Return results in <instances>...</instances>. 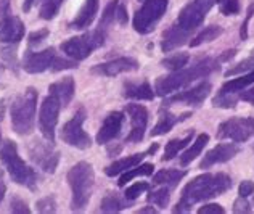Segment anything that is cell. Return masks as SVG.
Wrapping results in <instances>:
<instances>
[{"label":"cell","instance_id":"cell-1","mask_svg":"<svg viewBox=\"0 0 254 214\" xmlns=\"http://www.w3.org/2000/svg\"><path fill=\"white\" fill-rule=\"evenodd\" d=\"M232 177L225 172L217 174H201L189 182L182 190L179 203L174 208V213H187L191 210V206L196 203L206 202V200L216 198L219 195H224L227 190L232 189Z\"/></svg>","mask_w":254,"mask_h":214},{"label":"cell","instance_id":"cell-2","mask_svg":"<svg viewBox=\"0 0 254 214\" xmlns=\"http://www.w3.org/2000/svg\"><path fill=\"white\" fill-rule=\"evenodd\" d=\"M219 60L214 58H204L201 62L195 63L190 68H182L179 71L171 72L169 76H163L156 79L155 82V93H158L159 97H168L172 95L174 92L182 90L185 87H189L191 82L198 81L201 77H208L211 72L219 70Z\"/></svg>","mask_w":254,"mask_h":214},{"label":"cell","instance_id":"cell-3","mask_svg":"<svg viewBox=\"0 0 254 214\" xmlns=\"http://www.w3.org/2000/svg\"><path fill=\"white\" fill-rule=\"evenodd\" d=\"M68 184L71 187V210L81 213L89 205L95 185V172L90 163L79 161L68 171Z\"/></svg>","mask_w":254,"mask_h":214},{"label":"cell","instance_id":"cell-4","mask_svg":"<svg viewBox=\"0 0 254 214\" xmlns=\"http://www.w3.org/2000/svg\"><path fill=\"white\" fill-rule=\"evenodd\" d=\"M39 92L34 87H28L23 93L13 100L10 108L11 128L18 136H29L36 128V110H37Z\"/></svg>","mask_w":254,"mask_h":214},{"label":"cell","instance_id":"cell-5","mask_svg":"<svg viewBox=\"0 0 254 214\" xmlns=\"http://www.w3.org/2000/svg\"><path fill=\"white\" fill-rule=\"evenodd\" d=\"M0 161H2L3 168L8 172L13 182L28 187L31 190H34L37 187V174L19 156L15 142H11V140L2 142V145H0Z\"/></svg>","mask_w":254,"mask_h":214},{"label":"cell","instance_id":"cell-6","mask_svg":"<svg viewBox=\"0 0 254 214\" xmlns=\"http://www.w3.org/2000/svg\"><path fill=\"white\" fill-rule=\"evenodd\" d=\"M23 68L29 74H41L44 71H64L77 68V62L74 60H64L57 55L53 47L45 49L42 52L28 50L23 58Z\"/></svg>","mask_w":254,"mask_h":214},{"label":"cell","instance_id":"cell-7","mask_svg":"<svg viewBox=\"0 0 254 214\" xmlns=\"http://www.w3.org/2000/svg\"><path fill=\"white\" fill-rule=\"evenodd\" d=\"M106 32L102 29H93L90 32H85L82 36L71 37L68 41H64L60 49L66 57H69L74 62H82V60L89 58L93 50L100 49L105 44Z\"/></svg>","mask_w":254,"mask_h":214},{"label":"cell","instance_id":"cell-8","mask_svg":"<svg viewBox=\"0 0 254 214\" xmlns=\"http://www.w3.org/2000/svg\"><path fill=\"white\" fill-rule=\"evenodd\" d=\"M168 6L169 0H145L133 16V29L138 34H150L156 28L159 19L164 16Z\"/></svg>","mask_w":254,"mask_h":214},{"label":"cell","instance_id":"cell-9","mask_svg":"<svg viewBox=\"0 0 254 214\" xmlns=\"http://www.w3.org/2000/svg\"><path fill=\"white\" fill-rule=\"evenodd\" d=\"M216 2L217 0H190L179 13V18L174 24H177L180 29L191 36V32L203 24L204 18L208 16L209 10Z\"/></svg>","mask_w":254,"mask_h":214},{"label":"cell","instance_id":"cell-10","mask_svg":"<svg viewBox=\"0 0 254 214\" xmlns=\"http://www.w3.org/2000/svg\"><path fill=\"white\" fill-rule=\"evenodd\" d=\"M85 110L79 108L74 116L69 121H66L63 124V129L60 132V137L64 143H68L71 146H76L79 150H87L92 146V139L90 136L82 129V124L85 121Z\"/></svg>","mask_w":254,"mask_h":214},{"label":"cell","instance_id":"cell-11","mask_svg":"<svg viewBox=\"0 0 254 214\" xmlns=\"http://www.w3.org/2000/svg\"><path fill=\"white\" fill-rule=\"evenodd\" d=\"M254 136V118H230L219 126L216 137L219 140H232L243 143Z\"/></svg>","mask_w":254,"mask_h":214},{"label":"cell","instance_id":"cell-12","mask_svg":"<svg viewBox=\"0 0 254 214\" xmlns=\"http://www.w3.org/2000/svg\"><path fill=\"white\" fill-rule=\"evenodd\" d=\"M28 153L32 163L39 166L42 171L49 174H53L57 171L60 163V151L55 150L53 142H49L47 139L45 142L44 140H32L28 146Z\"/></svg>","mask_w":254,"mask_h":214},{"label":"cell","instance_id":"cell-13","mask_svg":"<svg viewBox=\"0 0 254 214\" xmlns=\"http://www.w3.org/2000/svg\"><path fill=\"white\" fill-rule=\"evenodd\" d=\"M62 108V103L49 93L44 98L41 110H39V129H41L44 139H47L49 142H55V131Z\"/></svg>","mask_w":254,"mask_h":214},{"label":"cell","instance_id":"cell-14","mask_svg":"<svg viewBox=\"0 0 254 214\" xmlns=\"http://www.w3.org/2000/svg\"><path fill=\"white\" fill-rule=\"evenodd\" d=\"M211 90H212L211 82L203 81L196 84L195 87H191V89L182 90L176 93V95H168V98L163 103V108H169L172 105H187L191 106V108H196V106H199L209 97Z\"/></svg>","mask_w":254,"mask_h":214},{"label":"cell","instance_id":"cell-15","mask_svg":"<svg viewBox=\"0 0 254 214\" xmlns=\"http://www.w3.org/2000/svg\"><path fill=\"white\" fill-rule=\"evenodd\" d=\"M126 113L130 118L132 129L129 136L126 137V142L138 143L145 137L146 128H148V110L140 103H129L126 106Z\"/></svg>","mask_w":254,"mask_h":214},{"label":"cell","instance_id":"cell-16","mask_svg":"<svg viewBox=\"0 0 254 214\" xmlns=\"http://www.w3.org/2000/svg\"><path fill=\"white\" fill-rule=\"evenodd\" d=\"M140 68V65L135 58L132 57H119L116 60H111V62L106 63H100L95 65L90 70L92 74L97 76H105V77H113L118 74H123V72H133Z\"/></svg>","mask_w":254,"mask_h":214},{"label":"cell","instance_id":"cell-17","mask_svg":"<svg viewBox=\"0 0 254 214\" xmlns=\"http://www.w3.org/2000/svg\"><path fill=\"white\" fill-rule=\"evenodd\" d=\"M124 113L121 111H111L108 116L103 119L102 123V128L98 129L97 134V143L98 145H106L113 142L119 134L123 131V126H124Z\"/></svg>","mask_w":254,"mask_h":214},{"label":"cell","instance_id":"cell-18","mask_svg":"<svg viewBox=\"0 0 254 214\" xmlns=\"http://www.w3.org/2000/svg\"><path fill=\"white\" fill-rule=\"evenodd\" d=\"M238 151H240V148L235 142L233 143H219L206 153L204 158L201 159V163H199V169L204 171V169L212 168V166H216V164H222V163L230 161L233 156L238 155Z\"/></svg>","mask_w":254,"mask_h":214},{"label":"cell","instance_id":"cell-19","mask_svg":"<svg viewBox=\"0 0 254 214\" xmlns=\"http://www.w3.org/2000/svg\"><path fill=\"white\" fill-rule=\"evenodd\" d=\"M156 150H158V143H153L146 151L135 153V155H129V156H124L121 159H116V161L111 163L108 168H105V174H106V176H110V177L121 176L123 172H126V171H129L132 168H135V166H138L146 156H150V155H153V153H156Z\"/></svg>","mask_w":254,"mask_h":214},{"label":"cell","instance_id":"cell-20","mask_svg":"<svg viewBox=\"0 0 254 214\" xmlns=\"http://www.w3.org/2000/svg\"><path fill=\"white\" fill-rule=\"evenodd\" d=\"M26 28L23 21L18 16L8 15L0 21V42L16 45L24 37Z\"/></svg>","mask_w":254,"mask_h":214},{"label":"cell","instance_id":"cell-21","mask_svg":"<svg viewBox=\"0 0 254 214\" xmlns=\"http://www.w3.org/2000/svg\"><path fill=\"white\" fill-rule=\"evenodd\" d=\"M74 92H76V82L72 77H63L49 85V93L62 103L63 108H66L71 103V100L74 98Z\"/></svg>","mask_w":254,"mask_h":214},{"label":"cell","instance_id":"cell-22","mask_svg":"<svg viewBox=\"0 0 254 214\" xmlns=\"http://www.w3.org/2000/svg\"><path fill=\"white\" fill-rule=\"evenodd\" d=\"M100 8V0H85L84 5L81 6V10L77 11V15L74 19L69 23L71 29H87L89 26H92L93 19H95L97 13Z\"/></svg>","mask_w":254,"mask_h":214},{"label":"cell","instance_id":"cell-23","mask_svg":"<svg viewBox=\"0 0 254 214\" xmlns=\"http://www.w3.org/2000/svg\"><path fill=\"white\" fill-rule=\"evenodd\" d=\"M166 111H163L161 115H159V119L155 128L151 129V137H159V136H164V134H168L174 126L185 121V119H189L191 116L190 111L184 113V115H174V113H171L168 108H163Z\"/></svg>","mask_w":254,"mask_h":214},{"label":"cell","instance_id":"cell-24","mask_svg":"<svg viewBox=\"0 0 254 214\" xmlns=\"http://www.w3.org/2000/svg\"><path fill=\"white\" fill-rule=\"evenodd\" d=\"M190 39V34H187L185 31H182L177 24H172L169 29L164 31L163 39H161V50L166 52H172L182 47L187 41Z\"/></svg>","mask_w":254,"mask_h":214},{"label":"cell","instance_id":"cell-25","mask_svg":"<svg viewBox=\"0 0 254 214\" xmlns=\"http://www.w3.org/2000/svg\"><path fill=\"white\" fill-rule=\"evenodd\" d=\"M123 95L129 100H148L151 102L153 98H155V90H153V87L150 85V82H126L124 84V92Z\"/></svg>","mask_w":254,"mask_h":214},{"label":"cell","instance_id":"cell-26","mask_svg":"<svg viewBox=\"0 0 254 214\" xmlns=\"http://www.w3.org/2000/svg\"><path fill=\"white\" fill-rule=\"evenodd\" d=\"M254 84V70H251L250 72H245L240 77L237 79H232V81L225 82L222 87H220L219 92H224V93H230V95H235L240 100V92H243L245 89Z\"/></svg>","mask_w":254,"mask_h":214},{"label":"cell","instance_id":"cell-27","mask_svg":"<svg viewBox=\"0 0 254 214\" xmlns=\"http://www.w3.org/2000/svg\"><path fill=\"white\" fill-rule=\"evenodd\" d=\"M185 176H187V171H182V169H163L153 176V184L169 187L172 190V189H176L179 182Z\"/></svg>","mask_w":254,"mask_h":214},{"label":"cell","instance_id":"cell-28","mask_svg":"<svg viewBox=\"0 0 254 214\" xmlns=\"http://www.w3.org/2000/svg\"><path fill=\"white\" fill-rule=\"evenodd\" d=\"M208 142H209V134H206V132L199 134L195 142L191 143L190 148L187 150L184 155H180V166L185 168V166H189L193 161V159H196L203 153L204 146L208 145Z\"/></svg>","mask_w":254,"mask_h":214},{"label":"cell","instance_id":"cell-29","mask_svg":"<svg viewBox=\"0 0 254 214\" xmlns=\"http://www.w3.org/2000/svg\"><path fill=\"white\" fill-rule=\"evenodd\" d=\"M132 202L130 200H127L126 197L121 198L116 193H108V195H105V198L102 200V203H100V211L102 213H119L126 208H129V205Z\"/></svg>","mask_w":254,"mask_h":214},{"label":"cell","instance_id":"cell-30","mask_svg":"<svg viewBox=\"0 0 254 214\" xmlns=\"http://www.w3.org/2000/svg\"><path fill=\"white\" fill-rule=\"evenodd\" d=\"M153 169H155V166H153L151 163H140L138 166H135V168H132L129 171H126L121 174V177H119L118 180V185L119 187H124L130 182V180H133L135 177H142V176H151L153 174Z\"/></svg>","mask_w":254,"mask_h":214},{"label":"cell","instance_id":"cell-31","mask_svg":"<svg viewBox=\"0 0 254 214\" xmlns=\"http://www.w3.org/2000/svg\"><path fill=\"white\" fill-rule=\"evenodd\" d=\"M191 140H193V132L189 134V136L184 137V139H172V140H169V142L166 143L164 155H163L161 159H163V161H171V159L176 158L179 153L191 142Z\"/></svg>","mask_w":254,"mask_h":214},{"label":"cell","instance_id":"cell-32","mask_svg":"<svg viewBox=\"0 0 254 214\" xmlns=\"http://www.w3.org/2000/svg\"><path fill=\"white\" fill-rule=\"evenodd\" d=\"M222 32H224V29L220 28V26L211 24V26H208V28H204L201 32H199V34H196L195 37H193L189 44H190V47H199V45H203V44L216 41L217 37L222 36Z\"/></svg>","mask_w":254,"mask_h":214},{"label":"cell","instance_id":"cell-33","mask_svg":"<svg viewBox=\"0 0 254 214\" xmlns=\"http://www.w3.org/2000/svg\"><path fill=\"white\" fill-rule=\"evenodd\" d=\"M190 62V55L187 52H177V53H172V55L169 57H166L161 65L164 66L166 70H169L171 72L174 71H179V70H182L185 68L187 65H189Z\"/></svg>","mask_w":254,"mask_h":214},{"label":"cell","instance_id":"cell-34","mask_svg":"<svg viewBox=\"0 0 254 214\" xmlns=\"http://www.w3.org/2000/svg\"><path fill=\"white\" fill-rule=\"evenodd\" d=\"M118 6H119V2H118V0H111V2L105 6V10H103V13H102V19H100V23H98V29H102V31H105V32H108L110 26L116 21Z\"/></svg>","mask_w":254,"mask_h":214},{"label":"cell","instance_id":"cell-35","mask_svg":"<svg viewBox=\"0 0 254 214\" xmlns=\"http://www.w3.org/2000/svg\"><path fill=\"white\" fill-rule=\"evenodd\" d=\"M146 200H148V203L158 206L159 210H164L171 202V189H169V187L163 185L161 189L150 192L148 197H146Z\"/></svg>","mask_w":254,"mask_h":214},{"label":"cell","instance_id":"cell-36","mask_svg":"<svg viewBox=\"0 0 254 214\" xmlns=\"http://www.w3.org/2000/svg\"><path fill=\"white\" fill-rule=\"evenodd\" d=\"M64 0H42L41 8H39V15L42 19H53L60 11V6L63 5Z\"/></svg>","mask_w":254,"mask_h":214},{"label":"cell","instance_id":"cell-37","mask_svg":"<svg viewBox=\"0 0 254 214\" xmlns=\"http://www.w3.org/2000/svg\"><path fill=\"white\" fill-rule=\"evenodd\" d=\"M217 3H219V11L224 16H235L242 10L240 0H217Z\"/></svg>","mask_w":254,"mask_h":214},{"label":"cell","instance_id":"cell-38","mask_svg":"<svg viewBox=\"0 0 254 214\" xmlns=\"http://www.w3.org/2000/svg\"><path fill=\"white\" fill-rule=\"evenodd\" d=\"M250 70H254V53H253V55H250L248 58H245L243 62H240L238 65H235L233 68H230L229 71L225 72V76L230 77V76H237V74H245V72L250 71Z\"/></svg>","mask_w":254,"mask_h":214},{"label":"cell","instance_id":"cell-39","mask_svg":"<svg viewBox=\"0 0 254 214\" xmlns=\"http://www.w3.org/2000/svg\"><path fill=\"white\" fill-rule=\"evenodd\" d=\"M150 189V184H146V182H135V184H132L129 185L126 189L124 192V197L127 200H130V202H133V200H137L142 193H145L146 190Z\"/></svg>","mask_w":254,"mask_h":214},{"label":"cell","instance_id":"cell-40","mask_svg":"<svg viewBox=\"0 0 254 214\" xmlns=\"http://www.w3.org/2000/svg\"><path fill=\"white\" fill-rule=\"evenodd\" d=\"M36 208L39 213H55L57 211V202L55 197H44L36 203Z\"/></svg>","mask_w":254,"mask_h":214},{"label":"cell","instance_id":"cell-41","mask_svg":"<svg viewBox=\"0 0 254 214\" xmlns=\"http://www.w3.org/2000/svg\"><path fill=\"white\" fill-rule=\"evenodd\" d=\"M10 211L11 213H18V214H29L31 213V210H29V206H28V203L24 202L23 198H19V197H11V200H10Z\"/></svg>","mask_w":254,"mask_h":214},{"label":"cell","instance_id":"cell-42","mask_svg":"<svg viewBox=\"0 0 254 214\" xmlns=\"http://www.w3.org/2000/svg\"><path fill=\"white\" fill-rule=\"evenodd\" d=\"M49 34H50V31L47 29V28L31 32L29 37H28V44H29V47H34V45H39L41 42H44L45 39L49 37Z\"/></svg>","mask_w":254,"mask_h":214},{"label":"cell","instance_id":"cell-43","mask_svg":"<svg viewBox=\"0 0 254 214\" xmlns=\"http://www.w3.org/2000/svg\"><path fill=\"white\" fill-rule=\"evenodd\" d=\"M253 15H254V3H251L248 6V10H246V18H245V21L242 23V28H240V39H242V41H246L248 36H250L248 34V24L251 21Z\"/></svg>","mask_w":254,"mask_h":214},{"label":"cell","instance_id":"cell-44","mask_svg":"<svg viewBox=\"0 0 254 214\" xmlns=\"http://www.w3.org/2000/svg\"><path fill=\"white\" fill-rule=\"evenodd\" d=\"M199 214H224L225 210L222 205L219 203H209V205H204L201 208L198 210Z\"/></svg>","mask_w":254,"mask_h":214},{"label":"cell","instance_id":"cell-45","mask_svg":"<svg viewBox=\"0 0 254 214\" xmlns=\"http://www.w3.org/2000/svg\"><path fill=\"white\" fill-rule=\"evenodd\" d=\"M250 203L248 200H246V197H240L235 203H233V213H251L253 210L250 208Z\"/></svg>","mask_w":254,"mask_h":214},{"label":"cell","instance_id":"cell-46","mask_svg":"<svg viewBox=\"0 0 254 214\" xmlns=\"http://www.w3.org/2000/svg\"><path fill=\"white\" fill-rule=\"evenodd\" d=\"M238 193H240V197H246V198L251 197L254 193V182L253 180H243L238 187Z\"/></svg>","mask_w":254,"mask_h":214},{"label":"cell","instance_id":"cell-47","mask_svg":"<svg viewBox=\"0 0 254 214\" xmlns=\"http://www.w3.org/2000/svg\"><path fill=\"white\" fill-rule=\"evenodd\" d=\"M127 10H126V6H124V3H119V6H118V11H116V21L119 23V24H127Z\"/></svg>","mask_w":254,"mask_h":214},{"label":"cell","instance_id":"cell-48","mask_svg":"<svg viewBox=\"0 0 254 214\" xmlns=\"http://www.w3.org/2000/svg\"><path fill=\"white\" fill-rule=\"evenodd\" d=\"M8 15H11L10 11V0H0V21L3 18H6Z\"/></svg>","mask_w":254,"mask_h":214},{"label":"cell","instance_id":"cell-49","mask_svg":"<svg viewBox=\"0 0 254 214\" xmlns=\"http://www.w3.org/2000/svg\"><path fill=\"white\" fill-rule=\"evenodd\" d=\"M240 100H245V102H250V103H253L254 105V87H251V89H248V90H243V92H240Z\"/></svg>","mask_w":254,"mask_h":214},{"label":"cell","instance_id":"cell-50","mask_svg":"<svg viewBox=\"0 0 254 214\" xmlns=\"http://www.w3.org/2000/svg\"><path fill=\"white\" fill-rule=\"evenodd\" d=\"M235 55H237V50H227L224 55L219 58V62H229V60H232Z\"/></svg>","mask_w":254,"mask_h":214},{"label":"cell","instance_id":"cell-51","mask_svg":"<svg viewBox=\"0 0 254 214\" xmlns=\"http://www.w3.org/2000/svg\"><path fill=\"white\" fill-rule=\"evenodd\" d=\"M5 193H6V184H5V180L2 177V172H0V202L3 200Z\"/></svg>","mask_w":254,"mask_h":214},{"label":"cell","instance_id":"cell-52","mask_svg":"<svg viewBox=\"0 0 254 214\" xmlns=\"http://www.w3.org/2000/svg\"><path fill=\"white\" fill-rule=\"evenodd\" d=\"M36 2H37V0H24V2H23V11H24V13L31 11V8L34 6Z\"/></svg>","mask_w":254,"mask_h":214},{"label":"cell","instance_id":"cell-53","mask_svg":"<svg viewBox=\"0 0 254 214\" xmlns=\"http://www.w3.org/2000/svg\"><path fill=\"white\" fill-rule=\"evenodd\" d=\"M138 213H140V214H143V213H153V214H155V213H158V211H156L155 208H153V206H148V208H142Z\"/></svg>","mask_w":254,"mask_h":214},{"label":"cell","instance_id":"cell-54","mask_svg":"<svg viewBox=\"0 0 254 214\" xmlns=\"http://www.w3.org/2000/svg\"><path fill=\"white\" fill-rule=\"evenodd\" d=\"M0 140H2V134H0ZM0 145H2V142H0Z\"/></svg>","mask_w":254,"mask_h":214}]
</instances>
